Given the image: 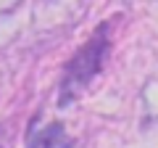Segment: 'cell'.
<instances>
[{
    "label": "cell",
    "instance_id": "obj_1",
    "mask_svg": "<svg viewBox=\"0 0 158 148\" xmlns=\"http://www.w3.org/2000/svg\"><path fill=\"white\" fill-rule=\"evenodd\" d=\"M106 56H108L106 24H100V27H98V32L92 34L90 40L79 48L77 53H74L71 61H69L66 77H63V85H61V101H58L61 106L71 103V98L77 95V93L82 90V87H85L98 72H100V66H103V61H106Z\"/></svg>",
    "mask_w": 158,
    "mask_h": 148
},
{
    "label": "cell",
    "instance_id": "obj_2",
    "mask_svg": "<svg viewBox=\"0 0 158 148\" xmlns=\"http://www.w3.org/2000/svg\"><path fill=\"white\" fill-rule=\"evenodd\" d=\"M27 146L29 148H69L71 140L66 137V130H63L61 122H50L45 127L32 122L27 132Z\"/></svg>",
    "mask_w": 158,
    "mask_h": 148
}]
</instances>
